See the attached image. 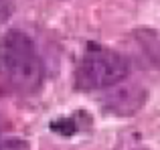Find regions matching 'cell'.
Returning a JSON list of instances; mask_svg holds the SVG:
<instances>
[{
  "label": "cell",
  "instance_id": "obj_1",
  "mask_svg": "<svg viewBox=\"0 0 160 150\" xmlns=\"http://www.w3.org/2000/svg\"><path fill=\"white\" fill-rule=\"evenodd\" d=\"M45 67L24 32L10 31L0 39V81L12 91L35 93L43 85Z\"/></svg>",
  "mask_w": 160,
  "mask_h": 150
},
{
  "label": "cell",
  "instance_id": "obj_2",
  "mask_svg": "<svg viewBox=\"0 0 160 150\" xmlns=\"http://www.w3.org/2000/svg\"><path fill=\"white\" fill-rule=\"evenodd\" d=\"M130 73V61L118 51L102 45H89L75 65V87L81 91L106 89Z\"/></svg>",
  "mask_w": 160,
  "mask_h": 150
},
{
  "label": "cell",
  "instance_id": "obj_3",
  "mask_svg": "<svg viewBox=\"0 0 160 150\" xmlns=\"http://www.w3.org/2000/svg\"><path fill=\"white\" fill-rule=\"evenodd\" d=\"M51 130L63 136H71L79 130V122L75 116L73 118H63V120H57V122H51Z\"/></svg>",
  "mask_w": 160,
  "mask_h": 150
},
{
  "label": "cell",
  "instance_id": "obj_4",
  "mask_svg": "<svg viewBox=\"0 0 160 150\" xmlns=\"http://www.w3.org/2000/svg\"><path fill=\"white\" fill-rule=\"evenodd\" d=\"M0 150H28V142L22 138H8L0 142Z\"/></svg>",
  "mask_w": 160,
  "mask_h": 150
},
{
  "label": "cell",
  "instance_id": "obj_5",
  "mask_svg": "<svg viewBox=\"0 0 160 150\" xmlns=\"http://www.w3.org/2000/svg\"><path fill=\"white\" fill-rule=\"evenodd\" d=\"M12 8H14L12 0H0V24H2V22H6V20L10 18Z\"/></svg>",
  "mask_w": 160,
  "mask_h": 150
}]
</instances>
